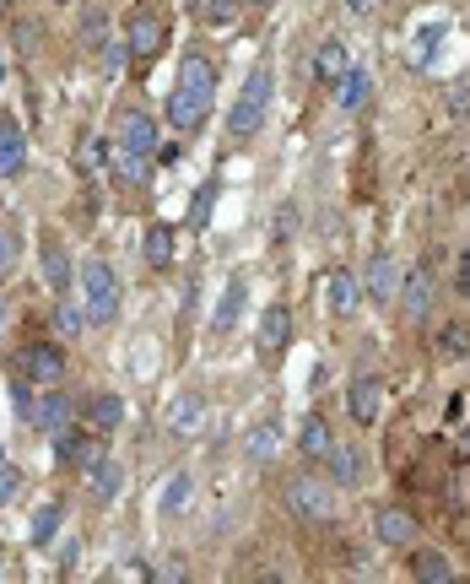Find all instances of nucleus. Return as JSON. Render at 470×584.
<instances>
[{"instance_id": "obj_1", "label": "nucleus", "mask_w": 470, "mask_h": 584, "mask_svg": "<svg viewBox=\"0 0 470 584\" xmlns=\"http://www.w3.org/2000/svg\"><path fill=\"white\" fill-rule=\"evenodd\" d=\"M217 98V60L211 55H184L179 65V87L168 92V125L173 130H200Z\"/></svg>"}, {"instance_id": "obj_2", "label": "nucleus", "mask_w": 470, "mask_h": 584, "mask_svg": "<svg viewBox=\"0 0 470 584\" xmlns=\"http://www.w3.org/2000/svg\"><path fill=\"white\" fill-rule=\"evenodd\" d=\"M265 109H271V71H265V65H254V71L244 76V92H238L233 114H227V130H233L238 141H249L254 130L265 125Z\"/></svg>"}, {"instance_id": "obj_3", "label": "nucleus", "mask_w": 470, "mask_h": 584, "mask_svg": "<svg viewBox=\"0 0 470 584\" xmlns=\"http://www.w3.org/2000/svg\"><path fill=\"white\" fill-rule=\"evenodd\" d=\"M287 509L298 514V520L330 525L335 514H341V498H335L330 476H298V482H287Z\"/></svg>"}, {"instance_id": "obj_4", "label": "nucleus", "mask_w": 470, "mask_h": 584, "mask_svg": "<svg viewBox=\"0 0 470 584\" xmlns=\"http://www.w3.org/2000/svg\"><path fill=\"white\" fill-rule=\"evenodd\" d=\"M82 303H87V320L92 325H114L119 320V282H114V265L87 260L82 265Z\"/></svg>"}, {"instance_id": "obj_5", "label": "nucleus", "mask_w": 470, "mask_h": 584, "mask_svg": "<svg viewBox=\"0 0 470 584\" xmlns=\"http://www.w3.org/2000/svg\"><path fill=\"white\" fill-rule=\"evenodd\" d=\"M17 374L38 384V390H49V384H65V352L55 341H28V347L17 352Z\"/></svg>"}, {"instance_id": "obj_6", "label": "nucleus", "mask_w": 470, "mask_h": 584, "mask_svg": "<svg viewBox=\"0 0 470 584\" xmlns=\"http://www.w3.org/2000/svg\"><path fill=\"white\" fill-rule=\"evenodd\" d=\"M103 455H109V449H103V438H98V428H92V433H76V428H60L55 433V460H60V466L65 471H92V466H98V460Z\"/></svg>"}, {"instance_id": "obj_7", "label": "nucleus", "mask_w": 470, "mask_h": 584, "mask_svg": "<svg viewBox=\"0 0 470 584\" xmlns=\"http://www.w3.org/2000/svg\"><path fill=\"white\" fill-rule=\"evenodd\" d=\"M163 44H168V28L157 22V11H146V6H136L130 11V22H125V49L136 60H157L163 55Z\"/></svg>"}, {"instance_id": "obj_8", "label": "nucleus", "mask_w": 470, "mask_h": 584, "mask_svg": "<svg viewBox=\"0 0 470 584\" xmlns=\"http://www.w3.org/2000/svg\"><path fill=\"white\" fill-rule=\"evenodd\" d=\"M114 141L125 146V152H141V157H157L163 152V136H157V119L146 109H125L114 125Z\"/></svg>"}, {"instance_id": "obj_9", "label": "nucleus", "mask_w": 470, "mask_h": 584, "mask_svg": "<svg viewBox=\"0 0 470 584\" xmlns=\"http://www.w3.org/2000/svg\"><path fill=\"white\" fill-rule=\"evenodd\" d=\"M400 282H406L400 260L379 249V255L368 260V271H362V298H373V303H395V298H400Z\"/></svg>"}, {"instance_id": "obj_10", "label": "nucleus", "mask_w": 470, "mask_h": 584, "mask_svg": "<svg viewBox=\"0 0 470 584\" xmlns=\"http://www.w3.org/2000/svg\"><path fill=\"white\" fill-rule=\"evenodd\" d=\"M71 417H76L71 395H65L60 384H49V390H38V406H33V422H28V428H38V433H60V428H71Z\"/></svg>"}, {"instance_id": "obj_11", "label": "nucleus", "mask_w": 470, "mask_h": 584, "mask_svg": "<svg viewBox=\"0 0 470 584\" xmlns=\"http://www.w3.org/2000/svg\"><path fill=\"white\" fill-rule=\"evenodd\" d=\"M357 303H362V276L346 271V265H335L325 276V309L335 320H346V314H357Z\"/></svg>"}, {"instance_id": "obj_12", "label": "nucleus", "mask_w": 470, "mask_h": 584, "mask_svg": "<svg viewBox=\"0 0 470 584\" xmlns=\"http://www.w3.org/2000/svg\"><path fill=\"white\" fill-rule=\"evenodd\" d=\"M416 514L406 509H379L373 514V536H379V547H416Z\"/></svg>"}, {"instance_id": "obj_13", "label": "nucleus", "mask_w": 470, "mask_h": 584, "mask_svg": "<svg viewBox=\"0 0 470 584\" xmlns=\"http://www.w3.org/2000/svg\"><path fill=\"white\" fill-rule=\"evenodd\" d=\"M346 411H352V422L357 428H373L379 422V411H384V379H373V374H362L357 384H352V395H346Z\"/></svg>"}, {"instance_id": "obj_14", "label": "nucleus", "mask_w": 470, "mask_h": 584, "mask_svg": "<svg viewBox=\"0 0 470 584\" xmlns=\"http://www.w3.org/2000/svg\"><path fill=\"white\" fill-rule=\"evenodd\" d=\"M38 265H44V282H49V292H71V276H76V265H71V255H65V244L60 238H44L38 244Z\"/></svg>"}, {"instance_id": "obj_15", "label": "nucleus", "mask_w": 470, "mask_h": 584, "mask_svg": "<svg viewBox=\"0 0 470 584\" xmlns=\"http://www.w3.org/2000/svg\"><path fill=\"white\" fill-rule=\"evenodd\" d=\"M254 336H260V352H287V341H292V309L287 303H271V309L260 314V330H254Z\"/></svg>"}, {"instance_id": "obj_16", "label": "nucleus", "mask_w": 470, "mask_h": 584, "mask_svg": "<svg viewBox=\"0 0 470 584\" xmlns=\"http://www.w3.org/2000/svg\"><path fill=\"white\" fill-rule=\"evenodd\" d=\"M22 163H28V141H22V125L0 114V179H17Z\"/></svg>"}, {"instance_id": "obj_17", "label": "nucleus", "mask_w": 470, "mask_h": 584, "mask_svg": "<svg viewBox=\"0 0 470 584\" xmlns=\"http://www.w3.org/2000/svg\"><path fill=\"white\" fill-rule=\"evenodd\" d=\"M427 303H433V271L416 265V271H406V282H400V309H406V320H422Z\"/></svg>"}, {"instance_id": "obj_18", "label": "nucleus", "mask_w": 470, "mask_h": 584, "mask_svg": "<svg viewBox=\"0 0 470 584\" xmlns=\"http://www.w3.org/2000/svg\"><path fill=\"white\" fill-rule=\"evenodd\" d=\"M87 487H92V503H114L119 487H125V466H119L114 455H103L98 466L87 471Z\"/></svg>"}, {"instance_id": "obj_19", "label": "nucleus", "mask_w": 470, "mask_h": 584, "mask_svg": "<svg viewBox=\"0 0 470 584\" xmlns=\"http://www.w3.org/2000/svg\"><path fill=\"white\" fill-rule=\"evenodd\" d=\"M346 71H352V49H346L341 38H325V44H319V55H314V76L335 87Z\"/></svg>"}, {"instance_id": "obj_20", "label": "nucleus", "mask_w": 470, "mask_h": 584, "mask_svg": "<svg viewBox=\"0 0 470 584\" xmlns=\"http://www.w3.org/2000/svg\"><path fill=\"white\" fill-rule=\"evenodd\" d=\"M330 444H335V433H330V422H325V417H303V422H298V455L325 460V455H330Z\"/></svg>"}, {"instance_id": "obj_21", "label": "nucleus", "mask_w": 470, "mask_h": 584, "mask_svg": "<svg viewBox=\"0 0 470 584\" xmlns=\"http://www.w3.org/2000/svg\"><path fill=\"white\" fill-rule=\"evenodd\" d=\"M325 466H330V482L335 487H357L362 482V455H357L352 444H330Z\"/></svg>"}, {"instance_id": "obj_22", "label": "nucleus", "mask_w": 470, "mask_h": 584, "mask_svg": "<svg viewBox=\"0 0 470 584\" xmlns=\"http://www.w3.org/2000/svg\"><path fill=\"white\" fill-rule=\"evenodd\" d=\"M119 422H125V401H119L114 390H103V395H92V401H87V428L114 433Z\"/></svg>"}, {"instance_id": "obj_23", "label": "nucleus", "mask_w": 470, "mask_h": 584, "mask_svg": "<svg viewBox=\"0 0 470 584\" xmlns=\"http://www.w3.org/2000/svg\"><path fill=\"white\" fill-rule=\"evenodd\" d=\"M411 574L422 579V584H454V579H460V574H454V563H449V557L433 552V547H422V552L411 557Z\"/></svg>"}, {"instance_id": "obj_24", "label": "nucleus", "mask_w": 470, "mask_h": 584, "mask_svg": "<svg viewBox=\"0 0 470 584\" xmlns=\"http://www.w3.org/2000/svg\"><path fill=\"white\" fill-rule=\"evenodd\" d=\"M114 179H119V184H130V190H141V184L152 179V157L125 152V146L114 141Z\"/></svg>"}, {"instance_id": "obj_25", "label": "nucleus", "mask_w": 470, "mask_h": 584, "mask_svg": "<svg viewBox=\"0 0 470 584\" xmlns=\"http://www.w3.org/2000/svg\"><path fill=\"white\" fill-rule=\"evenodd\" d=\"M244 455L254 460V466H271V460L281 455V428L276 422H260V428L244 438Z\"/></svg>"}, {"instance_id": "obj_26", "label": "nucleus", "mask_w": 470, "mask_h": 584, "mask_svg": "<svg viewBox=\"0 0 470 584\" xmlns=\"http://www.w3.org/2000/svg\"><path fill=\"white\" fill-rule=\"evenodd\" d=\"M368 92H373V82H368V71H357V65H352V71H346V76H341V82H335V103H341V109H346V114H357V109H362V103H368Z\"/></svg>"}, {"instance_id": "obj_27", "label": "nucleus", "mask_w": 470, "mask_h": 584, "mask_svg": "<svg viewBox=\"0 0 470 584\" xmlns=\"http://www.w3.org/2000/svg\"><path fill=\"white\" fill-rule=\"evenodd\" d=\"M141 255H146L152 271H168V260H173V228H168V222H152V228H146Z\"/></svg>"}, {"instance_id": "obj_28", "label": "nucleus", "mask_w": 470, "mask_h": 584, "mask_svg": "<svg viewBox=\"0 0 470 584\" xmlns=\"http://www.w3.org/2000/svg\"><path fill=\"white\" fill-rule=\"evenodd\" d=\"M60 520H65V503L49 498L44 509L33 514V547H49V541H55V530H60Z\"/></svg>"}, {"instance_id": "obj_29", "label": "nucleus", "mask_w": 470, "mask_h": 584, "mask_svg": "<svg viewBox=\"0 0 470 584\" xmlns=\"http://www.w3.org/2000/svg\"><path fill=\"white\" fill-rule=\"evenodd\" d=\"M55 325H60V336H82V325H92L87 320V303H76L71 292H65L60 309H55Z\"/></svg>"}, {"instance_id": "obj_30", "label": "nucleus", "mask_w": 470, "mask_h": 584, "mask_svg": "<svg viewBox=\"0 0 470 584\" xmlns=\"http://www.w3.org/2000/svg\"><path fill=\"white\" fill-rule=\"evenodd\" d=\"M200 411H206V401L190 390V395H179V406H173V417H168V428L173 433H195V422H200Z\"/></svg>"}, {"instance_id": "obj_31", "label": "nucleus", "mask_w": 470, "mask_h": 584, "mask_svg": "<svg viewBox=\"0 0 470 584\" xmlns=\"http://www.w3.org/2000/svg\"><path fill=\"white\" fill-rule=\"evenodd\" d=\"M238 309H244V276H233L222 292V309H217V330H233L238 325Z\"/></svg>"}, {"instance_id": "obj_32", "label": "nucleus", "mask_w": 470, "mask_h": 584, "mask_svg": "<svg viewBox=\"0 0 470 584\" xmlns=\"http://www.w3.org/2000/svg\"><path fill=\"white\" fill-rule=\"evenodd\" d=\"M22 265V233L11 222H0V276H11Z\"/></svg>"}, {"instance_id": "obj_33", "label": "nucleus", "mask_w": 470, "mask_h": 584, "mask_svg": "<svg viewBox=\"0 0 470 584\" xmlns=\"http://www.w3.org/2000/svg\"><path fill=\"white\" fill-rule=\"evenodd\" d=\"M190 471H179V476H173V482H168V493H163V514H179L184 509V503H190Z\"/></svg>"}, {"instance_id": "obj_34", "label": "nucleus", "mask_w": 470, "mask_h": 584, "mask_svg": "<svg viewBox=\"0 0 470 584\" xmlns=\"http://www.w3.org/2000/svg\"><path fill=\"white\" fill-rule=\"evenodd\" d=\"M249 0H206V11L200 17L206 22H217V28H227V22H238V11H244Z\"/></svg>"}, {"instance_id": "obj_35", "label": "nucleus", "mask_w": 470, "mask_h": 584, "mask_svg": "<svg viewBox=\"0 0 470 584\" xmlns=\"http://www.w3.org/2000/svg\"><path fill=\"white\" fill-rule=\"evenodd\" d=\"M211 206H217V184H200V195H195V206H190V228H206Z\"/></svg>"}, {"instance_id": "obj_36", "label": "nucleus", "mask_w": 470, "mask_h": 584, "mask_svg": "<svg viewBox=\"0 0 470 584\" xmlns=\"http://www.w3.org/2000/svg\"><path fill=\"white\" fill-rule=\"evenodd\" d=\"M17 487H22V471H17V466H6V460H0V509H6L11 498H17Z\"/></svg>"}, {"instance_id": "obj_37", "label": "nucleus", "mask_w": 470, "mask_h": 584, "mask_svg": "<svg viewBox=\"0 0 470 584\" xmlns=\"http://www.w3.org/2000/svg\"><path fill=\"white\" fill-rule=\"evenodd\" d=\"M438 38H443V28H433V33H422V38H416V44H411V65H427V60H433Z\"/></svg>"}, {"instance_id": "obj_38", "label": "nucleus", "mask_w": 470, "mask_h": 584, "mask_svg": "<svg viewBox=\"0 0 470 584\" xmlns=\"http://www.w3.org/2000/svg\"><path fill=\"white\" fill-rule=\"evenodd\" d=\"M470 347V330L465 325H454V330H443V357H460Z\"/></svg>"}, {"instance_id": "obj_39", "label": "nucleus", "mask_w": 470, "mask_h": 584, "mask_svg": "<svg viewBox=\"0 0 470 584\" xmlns=\"http://www.w3.org/2000/svg\"><path fill=\"white\" fill-rule=\"evenodd\" d=\"M82 38H87V44H98V38H103V11H87V22H82Z\"/></svg>"}, {"instance_id": "obj_40", "label": "nucleus", "mask_w": 470, "mask_h": 584, "mask_svg": "<svg viewBox=\"0 0 470 584\" xmlns=\"http://www.w3.org/2000/svg\"><path fill=\"white\" fill-rule=\"evenodd\" d=\"M449 109L454 114H470V82H460V87L449 92Z\"/></svg>"}, {"instance_id": "obj_41", "label": "nucleus", "mask_w": 470, "mask_h": 584, "mask_svg": "<svg viewBox=\"0 0 470 584\" xmlns=\"http://www.w3.org/2000/svg\"><path fill=\"white\" fill-rule=\"evenodd\" d=\"M454 287H460L465 298H470V249H465V255H460V276H454Z\"/></svg>"}, {"instance_id": "obj_42", "label": "nucleus", "mask_w": 470, "mask_h": 584, "mask_svg": "<svg viewBox=\"0 0 470 584\" xmlns=\"http://www.w3.org/2000/svg\"><path fill=\"white\" fill-rule=\"evenodd\" d=\"M287 233H292V206H281L276 211V238H287Z\"/></svg>"}, {"instance_id": "obj_43", "label": "nucleus", "mask_w": 470, "mask_h": 584, "mask_svg": "<svg viewBox=\"0 0 470 584\" xmlns=\"http://www.w3.org/2000/svg\"><path fill=\"white\" fill-rule=\"evenodd\" d=\"M373 6H379V0H346V11H352V17H373Z\"/></svg>"}, {"instance_id": "obj_44", "label": "nucleus", "mask_w": 470, "mask_h": 584, "mask_svg": "<svg viewBox=\"0 0 470 584\" xmlns=\"http://www.w3.org/2000/svg\"><path fill=\"white\" fill-rule=\"evenodd\" d=\"M0 82H6V49H0Z\"/></svg>"}, {"instance_id": "obj_45", "label": "nucleus", "mask_w": 470, "mask_h": 584, "mask_svg": "<svg viewBox=\"0 0 470 584\" xmlns=\"http://www.w3.org/2000/svg\"><path fill=\"white\" fill-rule=\"evenodd\" d=\"M60 6H71V0H60Z\"/></svg>"}, {"instance_id": "obj_46", "label": "nucleus", "mask_w": 470, "mask_h": 584, "mask_svg": "<svg viewBox=\"0 0 470 584\" xmlns=\"http://www.w3.org/2000/svg\"><path fill=\"white\" fill-rule=\"evenodd\" d=\"M254 6H265V0H254Z\"/></svg>"}, {"instance_id": "obj_47", "label": "nucleus", "mask_w": 470, "mask_h": 584, "mask_svg": "<svg viewBox=\"0 0 470 584\" xmlns=\"http://www.w3.org/2000/svg\"><path fill=\"white\" fill-rule=\"evenodd\" d=\"M0 314H6V309H0Z\"/></svg>"}, {"instance_id": "obj_48", "label": "nucleus", "mask_w": 470, "mask_h": 584, "mask_svg": "<svg viewBox=\"0 0 470 584\" xmlns=\"http://www.w3.org/2000/svg\"><path fill=\"white\" fill-rule=\"evenodd\" d=\"M0 460H6V455H0Z\"/></svg>"}]
</instances>
